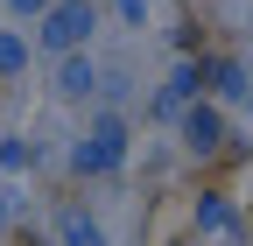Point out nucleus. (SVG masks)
I'll return each instance as SVG.
<instances>
[{"label": "nucleus", "mask_w": 253, "mask_h": 246, "mask_svg": "<svg viewBox=\"0 0 253 246\" xmlns=\"http://www.w3.org/2000/svg\"><path fill=\"white\" fill-rule=\"evenodd\" d=\"M91 0H63V7H49L42 14V49H78L84 36H91Z\"/></svg>", "instance_id": "f257e3e1"}, {"label": "nucleus", "mask_w": 253, "mask_h": 246, "mask_svg": "<svg viewBox=\"0 0 253 246\" xmlns=\"http://www.w3.org/2000/svg\"><path fill=\"white\" fill-rule=\"evenodd\" d=\"M183 134H190V148H197V155H211V148L225 141V120H218L211 106H190V113H183Z\"/></svg>", "instance_id": "f03ea898"}, {"label": "nucleus", "mask_w": 253, "mask_h": 246, "mask_svg": "<svg viewBox=\"0 0 253 246\" xmlns=\"http://www.w3.org/2000/svg\"><path fill=\"white\" fill-rule=\"evenodd\" d=\"M91 84H99V71H91L84 56H63V71H56V91H63V99H84Z\"/></svg>", "instance_id": "7ed1b4c3"}, {"label": "nucleus", "mask_w": 253, "mask_h": 246, "mask_svg": "<svg viewBox=\"0 0 253 246\" xmlns=\"http://www.w3.org/2000/svg\"><path fill=\"white\" fill-rule=\"evenodd\" d=\"M204 78H211V91H218V99H239V91H246V64H232V56H225V64H211Z\"/></svg>", "instance_id": "20e7f679"}, {"label": "nucleus", "mask_w": 253, "mask_h": 246, "mask_svg": "<svg viewBox=\"0 0 253 246\" xmlns=\"http://www.w3.org/2000/svg\"><path fill=\"white\" fill-rule=\"evenodd\" d=\"M63 246H106V232L91 218H63Z\"/></svg>", "instance_id": "39448f33"}, {"label": "nucleus", "mask_w": 253, "mask_h": 246, "mask_svg": "<svg viewBox=\"0 0 253 246\" xmlns=\"http://www.w3.org/2000/svg\"><path fill=\"white\" fill-rule=\"evenodd\" d=\"M21 56H28V49H21V42H14V36H0V71H7V78H14V71H21Z\"/></svg>", "instance_id": "423d86ee"}, {"label": "nucleus", "mask_w": 253, "mask_h": 246, "mask_svg": "<svg viewBox=\"0 0 253 246\" xmlns=\"http://www.w3.org/2000/svg\"><path fill=\"white\" fill-rule=\"evenodd\" d=\"M120 21H126V28H141V21H148V0H120Z\"/></svg>", "instance_id": "0eeeda50"}, {"label": "nucleus", "mask_w": 253, "mask_h": 246, "mask_svg": "<svg viewBox=\"0 0 253 246\" xmlns=\"http://www.w3.org/2000/svg\"><path fill=\"white\" fill-rule=\"evenodd\" d=\"M14 14H49V0H7Z\"/></svg>", "instance_id": "6e6552de"}, {"label": "nucleus", "mask_w": 253, "mask_h": 246, "mask_svg": "<svg viewBox=\"0 0 253 246\" xmlns=\"http://www.w3.org/2000/svg\"><path fill=\"white\" fill-rule=\"evenodd\" d=\"M7 211H14V190H0V225H7Z\"/></svg>", "instance_id": "1a4fd4ad"}]
</instances>
